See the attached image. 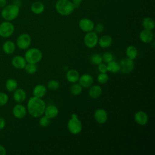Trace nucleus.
I'll use <instances>...</instances> for the list:
<instances>
[{
  "instance_id": "1",
  "label": "nucleus",
  "mask_w": 155,
  "mask_h": 155,
  "mask_svg": "<svg viewBox=\"0 0 155 155\" xmlns=\"http://www.w3.org/2000/svg\"><path fill=\"white\" fill-rule=\"evenodd\" d=\"M46 105L42 98L31 97L27 103V110L33 117H39L44 114Z\"/></svg>"
},
{
  "instance_id": "2",
  "label": "nucleus",
  "mask_w": 155,
  "mask_h": 155,
  "mask_svg": "<svg viewBox=\"0 0 155 155\" xmlns=\"http://www.w3.org/2000/svg\"><path fill=\"white\" fill-rule=\"evenodd\" d=\"M55 8L57 12L62 16L70 15L75 8L73 2L69 0H58Z\"/></svg>"
},
{
  "instance_id": "3",
  "label": "nucleus",
  "mask_w": 155,
  "mask_h": 155,
  "mask_svg": "<svg viewBox=\"0 0 155 155\" xmlns=\"http://www.w3.org/2000/svg\"><path fill=\"white\" fill-rule=\"evenodd\" d=\"M19 13V7L16 4H10L2 8V17L6 21H10L16 18Z\"/></svg>"
},
{
  "instance_id": "4",
  "label": "nucleus",
  "mask_w": 155,
  "mask_h": 155,
  "mask_svg": "<svg viewBox=\"0 0 155 155\" xmlns=\"http://www.w3.org/2000/svg\"><path fill=\"white\" fill-rule=\"evenodd\" d=\"M67 128L69 131L73 134H78L81 132L82 124L76 113L71 114V118L67 123Z\"/></svg>"
},
{
  "instance_id": "5",
  "label": "nucleus",
  "mask_w": 155,
  "mask_h": 155,
  "mask_svg": "<svg viewBox=\"0 0 155 155\" xmlns=\"http://www.w3.org/2000/svg\"><path fill=\"white\" fill-rule=\"evenodd\" d=\"M42 58V53L40 50L37 48H31L28 49L25 53L24 58L27 63L37 64Z\"/></svg>"
},
{
  "instance_id": "6",
  "label": "nucleus",
  "mask_w": 155,
  "mask_h": 155,
  "mask_svg": "<svg viewBox=\"0 0 155 155\" xmlns=\"http://www.w3.org/2000/svg\"><path fill=\"white\" fill-rule=\"evenodd\" d=\"M98 36L96 33L94 31L87 32L84 38V42L86 47L89 48H93L95 47L98 43Z\"/></svg>"
},
{
  "instance_id": "7",
  "label": "nucleus",
  "mask_w": 155,
  "mask_h": 155,
  "mask_svg": "<svg viewBox=\"0 0 155 155\" xmlns=\"http://www.w3.org/2000/svg\"><path fill=\"white\" fill-rule=\"evenodd\" d=\"M15 31L13 24L8 21H5L0 24V36L3 38L10 37Z\"/></svg>"
},
{
  "instance_id": "8",
  "label": "nucleus",
  "mask_w": 155,
  "mask_h": 155,
  "mask_svg": "<svg viewBox=\"0 0 155 155\" xmlns=\"http://www.w3.org/2000/svg\"><path fill=\"white\" fill-rule=\"evenodd\" d=\"M120 71L123 74H129L133 71L134 67V64L133 60L125 58L122 59L120 62Z\"/></svg>"
},
{
  "instance_id": "9",
  "label": "nucleus",
  "mask_w": 155,
  "mask_h": 155,
  "mask_svg": "<svg viewBox=\"0 0 155 155\" xmlns=\"http://www.w3.org/2000/svg\"><path fill=\"white\" fill-rule=\"evenodd\" d=\"M31 42L30 36L27 33L21 34L16 40V45L20 49L25 50L29 47Z\"/></svg>"
},
{
  "instance_id": "10",
  "label": "nucleus",
  "mask_w": 155,
  "mask_h": 155,
  "mask_svg": "<svg viewBox=\"0 0 155 155\" xmlns=\"http://www.w3.org/2000/svg\"><path fill=\"white\" fill-rule=\"evenodd\" d=\"M94 24L93 22L88 18H82L79 22V27L84 32H89L93 30Z\"/></svg>"
},
{
  "instance_id": "11",
  "label": "nucleus",
  "mask_w": 155,
  "mask_h": 155,
  "mask_svg": "<svg viewBox=\"0 0 155 155\" xmlns=\"http://www.w3.org/2000/svg\"><path fill=\"white\" fill-rule=\"evenodd\" d=\"M94 117L97 123L102 124L107 122L108 114L105 110L102 108H98L94 111Z\"/></svg>"
},
{
  "instance_id": "12",
  "label": "nucleus",
  "mask_w": 155,
  "mask_h": 155,
  "mask_svg": "<svg viewBox=\"0 0 155 155\" xmlns=\"http://www.w3.org/2000/svg\"><path fill=\"white\" fill-rule=\"evenodd\" d=\"M134 121L139 125H145L148 121V116L143 111H138L134 116Z\"/></svg>"
},
{
  "instance_id": "13",
  "label": "nucleus",
  "mask_w": 155,
  "mask_h": 155,
  "mask_svg": "<svg viewBox=\"0 0 155 155\" xmlns=\"http://www.w3.org/2000/svg\"><path fill=\"white\" fill-rule=\"evenodd\" d=\"M12 112L15 117L18 119H22L27 114V110L24 105L18 104L13 107Z\"/></svg>"
},
{
  "instance_id": "14",
  "label": "nucleus",
  "mask_w": 155,
  "mask_h": 155,
  "mask_svg": "<svg viewBox=\"0 0 155 155\" xmlns=\"http://www.w3.org/2000/svg\"><path fill=\"white\" fill-rule=\"evenodd\" d=\"M79 84L84 88H89L93 83V78L89 74H84L79 77Z\"/></svg>"
},
{
  "instance_id": "15",
  "label": "nucleus",
  "mask_w": 155,
  "mask_h": 155,
  "mask_svg": "<svg viewBox=\"0 0 155 155\" xmlns=\"http://www.w3.org/2000/svg\"><path fill=\"white\" fill-rule=\"evenodd\" d=\"M154 35L151 30L143 29L139 33V39L143 43H150L153 39Z\"/></svg>"
},
{
  "instance_id": "16",
  "label": "nucleus",
  "mask_w": 155,
  "mask_h": 155,
  "mask_svg": "<svg viewBox=\"0 0 155 155\" xmlns=\"http://www.w3.org/2000/svg\"><path fill=\"white\" fill-rule=\"evenodd\" d=\"M13 66L16 69H23L25 66L27 62L25 58L21 56H16L12 60Z\"/></svg>"
},
{
  "instance_id": "17",
  "label": "nucleus",
  "mask_w": 155,
  "mask_h": 155,
  "mask_svg": "<svg viewBox=\"0 0 155 155\" xmlns=\"http://www.w3.org/2000/svg\"><path fill=\"white\" fill-rule=\"evenodd\" d=\"M59 113L58 108L54 105H49L45 107L44 114L47 117L51 119H53L56 117Z\"/></svg>"
},
{
  "instance_id": "18",
  "label": "nucleus",
  "mask_w": 155,
  "mask_h": 155,
  "mask_svg": "<svg viewBox=\"0 0 155 155\" xmlns=\"http://www.w3.org/2000/svg\"><path fill=\"white\" fill-rule=\"evenodd\" d=\"M27 97L26 92L22 88H16L13 93V99L17 103L21 104L23 102Z\"/></svg>"
},
{
  "instance_id": "19",
  "label": "nucleus",
  "mask_w": 155,
  "mask_h": 155,
  "mask_svg": "<svg viewBox=\"0 0 155 155\" xmlns=\"http://www.w3.org/2000/svg\"><path fill=\"white\" fill-rule=\"evenodd\" d=\"M113 42L112 38L108 35H104L101 36L99 39H98V44L101 48H106L109 47Z\"/></svg>"
},
{
  "instance_id": "20",
  "label": "nucleus",
  "mask_w": 155,
  "mask_h": 155,
  "mask_svg": "<svg viewBox=\"0 0 155 155\" xmlns=\"http://www.w3.org/2000/svg\"><path fill=\"white\" fill-rule=\"evenodd\" d=\"M79 74L78 71L74 69H70L67 71L66 79L71 83H75L78 81L79 79Z\"/></svg>"
},
{
  "instance_id": "21",
  "label": "nucleus",
  "mask_w": 155,
  "mask_h": 155,
  "mask_svg": "<svg viewBox=\"0 0 155 155\" xmlns=\"http://www.w3.org/2000/svg\"><path fill=\"white\" fill-rule=\"evenodd\" d=\"M102 92V88L101 86L97 85H91L90 87V89L88 90V94L90 97L93 99H97L101 95Z\"/></svg>"
},
{
  "instance_id": "22",
  "label": "nucleus",
  "mask_w": 155,
  "mask_h": 155,
  "mask_svg": "<svg viewBox=\"0 0 155 155\" xmlns=\"http://www.w3.org/2000/svg\"><path fill=\"white\" fill-rule=\"evenodd\" d=\"M46 92H47V88L42 84H39L35 86V88H33V96H35L39 98H42L45 96V94H46Z\"/></svg>"
},
{
  "instance_id": "23",
  "label": "nucleus",
  "mask_w": 155,
  "mask_h": 155,
  "mask_svg": "<svg viewBox=\"0 0 155 155\" xmlns=\"http://www.w3.org/2000/svg\"><path fill=\"white\" fill-rule=\"evenodd\" d=\"M45 7L42 2L40 1H36L33 2L31 6V10L33 13L36 15L42 13L44 10Z\"/></svg>"
},
{
  "instance_id": "24",
  "label": "nucleus",
  "mask_w": 155,
  "mask_h": 155,
  "mask_svg": "<svg viewBox=\"0 0 155 155\" xmlns=\"http://www.w3.org/2000/svg\"><path fill=\"white\" fill-rule=\"evenodd\" d=\"M15 44L13 42L11 41H5L2 45L3 51L7 54H12L15 50Z\"/></svg>"
},
{
  "instance_id": "25",
  "label": "nucleus",
  "mask_w": 155,
  "mask_h": 155,
  "mask_svg": "<svg viewBox=\"0 0 155 155\" xmlns=\"http://www.w3.org/2000/svg\"><path fill=\"white\" fill-rule=\"evenodd\" d=\"M107 71H110L113 73H117L120 71V67L119 63L112 61L107 64Z\"/></svg>"
},
{
  "instance_id": "26",
  "label": "nucleus",
  "mask_w": 155,
  "mask_h": 155,
  "mask_svg": "<svg viewBox=\"0 0 155 155\" xmlns=\"http://www.w3.org/2000/svg\"><path fill=\"white\" fill-rule=\"evenodd\" d=\"M142 26L143 27L144 29L152 30L155 27L154 21L150 17L145 18L142 21Z\"/></svg>"
},
{
  "instance_id": "27",
  "label": "nucleus",
  "mask_w": 155,
  "mask_h": 155,
  "mask_svg": "<svg viewBox=\"0 0 155 155\" xmlns=\"http://www.w3.org/2000/svg\"><path fill=\"white\" fill-rule=\"evenodd\" d=\"M126 55L127 58H128L130 59L134 60L136 58L137 55V50L136 48L133 45H129L125 51Z\"/></svg>"
},
{
  "instance_id": "28",
  "label": "nucleus",
  "mask_w": 155,
  "mask_h": 155,
  "mask_svg": "<svg viewBox=\"0 0 155 155\" xmlns=\"http://www.w3.org/2000/svg\"><path fill=\"white\" fill-rule=\"evenodd\" d=\"M18 87V82L15 79H9L6 81L5 88L7 91L12 92L14 91Z\"/></svg>"
},
{
  "instance_id": "29",
  "label": "nucleus",
  "mask_w": 155,
  "mask_h": 155,
  "mask_svg": "<svg viewBox=\"0 0 155 155\" xmlns=\"http://www.w3.org/2000/svg\"><path fill=\"white\" fill-rule=\"evenodd\" d=\"M82 90V87L79 84L73 83V84L70 87V92L74 96L79 95L81 93Z\"/></svg>"
},
{
  "instance_id": "30",
  "label": "nucleus",
  "mask_w": 155,
  "mask_h": 155,
  "mask_svg": "<svg viewBox=\"0 0 155 155\" xmlns=\"http://www.w3.org/2000/svg\"><path fill=\"white\" fill-rule=\"evenodd\" d=\"M90 62L93 65H99L101 62H102V56L97 53H94L91 55L90 58Z\"/></svg>"
},
{
  "instance_id": "31",
  "label": "nucleus",
  "mask_w": 155,
  "mask_h": 155,
  "mask_svg": "<svg viewBox=\"0 0 155 155\" xmlns=\"http://www.w3.org/2000/svg\"><path fill=\"white\" fill-rule=\"evenodd\" d=\"M25 71L30 74H33L35 73L37 71V66L35 64H31V63H28L26 64L25 66L24 67Z\"/></svg>"
},
{
  "instance_id": "32",
  "label": "nucleus",
  "mask_w": 155,
  "mask_h": 155,
  "mask_svg": "<svg viewBox=\"0 0 155 155\" xmlns=\"http://www.w3.org/2000/svg\"><path fill=\"white\" fill-rule=\"evenodd\" d=\"M47 87L48 89L55 91L59 88V83L58 81L51 80L47 83Z\"/></svg>"
},
{
  "instance_id": "33",
  "label": "nucleus",
  "mask_w": 155,
  "mask_h": 155,
  "mask_svg": "<svg viewBox=\"0 0 155 155\" xmlns=\"http://www.w3.org/2000/svg\"><path fill=\"white\" fill-rule=\"evenodd\" d=\"M108 75L106 73H100L97 76V81L102 84L107 83L108 81Z\"/></svg>"
},
{
  "instance_id": "34",
  "label": "nucleus",
  "mask_w": 155,
  "mask_h": 155,
  "mask_svg": "<svg viewBox=\"0 0 155 155\" xmlns=\"http://www.w3.org/2000/svg\"><path fill=\"white\" fill-rule=\"evenodd\" d=\"M39 124L42 127H47L50 124V119L44 115V116L41 117L39 121Z\"/></svg>"
},
{
  "instance_id": "35",
  "label": "nucleus",
  "mask_w": 155,
  "mask_h": 155,
  "mask_svg": "<svg viewBox=\"0 0 155 155\" xmlns=\"http://www.w3.org/2000/svg\"><path fill=\"white\" fill-rule=\"evenodd\" d=\"M102 61H104L105 63H108L112 61H113L114 57L113 55L110 53V52H105L102 56Z\"/></svg>"
},
{
  "instance_id": "36",
  "label": "nucleus",
  "mask_w": 155,
  "mask_h": 155,
  "mask_svg": "<svg viewBox=\"0 0 155 155\" xmlns=\"http://www.w3.org/2000/svg\"><path fill=\"white\" fill-rule=\"evenodd\" d=\"M8 100V95L3 92H0V106L5 105Z\"/></svg>"
},
{
  "instance_id": "37",
  "label": "nucleus",
  "mask_w": 155,
  "mask_h": 155,
  "mask_svg": "<svg viewBox=\"0 0 155 155\" xmlns=\"http://www.w3.org/2000/svg\"><path fill=\"white\" fill-rule=\"evenodd\" d=\"M104 28V25L102 23H97L96 25L94 26V32L96 33H101L102 31H103Z\"/></svg>"
},
{
  "instance_id": "38",
  "label": "nucleus",
  "mask_w": 155,
  "mask_h": 155,
  "mask_svg": "<svg viewBox=\"0 0 155 155\" xmlns=\"http://www.w3.org/2000/svg\"><path fill=\"white\" fill-rule=\"evenodd\" d=\"M98 65V70L100 73H107V64L104 63H101Z\"/></svg>"
},
{
  "instance_id": "39",
  "label": "nucleus",
  "mask_w": 155,
  "mask_h": 155,
  "mask_svg": "<svg viewBox=\"0 0 155 155\" xmlns=\"http://www.w3.org/2000/svg\"><path fill=\"white\" fill-rule=\"evenodd\" d=\"M82 0H71V2H73L74 6V8H78L80 6V4H81V2H82Z\"/></svg>"
},
{
  "instance_id": "40",
  "label": "nucleus",
  "mask_w": 155,
  "mask_h": 155,
  "mask_svg": "<svg viewBox=\"0 0 155 155\" xmlns=\"http://www.w3.org/2000/svg\"><path fill=\"white\" fill-rule=\"evenodd\" d=\"M5 126V120L4 118L0 117V130L3 129Z\"/></svg>"
},
{
  "instance_id": "41",
  "label": "nucleus",
  "mask_w": 155,
  "mask_h": 155,
  "mask_svg": "<svg viewBox=\"0 0 155 155\" xmlns=\"http://www.w3.org/2000/svg\"><path fill=\"white\" fill-rule=\"evenodd\" d=\"M6 154V150L5 148L0 145V155H5Z\"/></svg>"
},
{
  "instance_id": "42",
  "label": "nucleus",
  "mask_w": 155,
  "mask_h": 155,
  "mask_svg": "<svg viewBox=\"0 0 155 155\" xmlns=\"http://www.w3.org/2000/svg\"><path fill=\"white\" fill-rule=\"evenodd\" d=\"M7 4L6 0H0V8H4Z\"/></svg>"
}]
</instances>
